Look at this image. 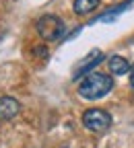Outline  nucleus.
<instances>
[{
    "instance_id": "nucleus-8",
    "label": "nucleus",
    "mask_w": 134,
    "mask_h": 148,
    "mask_svg": "<svg viewBox=\"0 0 134 148\" xmlns=\"http://www.w3.org/2000/svg\"><path fill=\"white\" fill-rule=\"evenodd\" d=\"M128 74H130V86H132V90H134V64L130 66V72H128Z\"/></svg>"
},
{
    "instance_id": "nucleus-6",
    "label": "nucleus",
    "mask_w": 134,
    "mask_h": 148,
    "mask_svg": "<svg viewBox=\"0 0 134 148\" xmlns=\"http://www.w3.org/2000/svg\"><path fill=\"white\" fill-rule=\"evenodd\" d=\"M109 72L116 74V76H124V74L130 72V64L126 58H122V56H111L109 58Z\"/></svg>"
},
{
    "instance_id": "nucleus-2",
    "label": "nucleus",
    "mask_w": 134,
    "mask_h": 148,
    "mask_svg": "<svg viewBox=\"0 0 134 148\" xmlns=\"http://www.w3.org/2000/svg\"><path fill=\"white\" fill-rule=\"evenodd\" d=\"M35 27H37V33H39V37L44 41H56L64 33V23L56 14H44L41 18H37Z\"/></svg>"
},
{
    "instance_id": "nucleus-4",
    "label": "nucleus",
    "mask_w": 134,
    "mask_h": 148,
    "mask_svg": "<svg viewBox=\"0 0 134 148\" xmlns=\"http://www.w3.org/2000/svg\"><path fill=\"white\" fill-rule=\"evenodd\" d=\"M103 62V53L99 51V49H93L89 56H87V58L79 64V66H76V70H74V80L76 78H83V76H87V74H91L93 72V68L95 66H97V64H101Z\"/></svg>"
},
{
    "instance_id": "nucleus-3",
    "label": "nucleus",
    "mask_w": 134,
    "mask_h": 148,
    "mask_svg": "<svg viewBox=\"0 0 134 148\" xmlns=\"http://www.w3.org/2000/svg\"><path fill=\"white\" fill-rule=\"evenodd\" d=\"M83 125L91 132H105L111 125V115L103 109H89L83 113Z\"/></svg>"
},
{
    "instance_id": "nucleus-7",
    "label": "nucleus",
    "mask_w": 134,
    "mask_h": 148,
    "mask_svg": "<svg viewBox=\"0 0 134 148\" xmlns=\"http://www.w3.org/2000/svg\"><path fill=\"white\" fill-rule=\"evenodd\" d=\"M99 2H101V0H74L72 8H74V12H76V14L85 16V14H89V12H93L95 8H97V6H99Z\"/></svg>"
},
{
    "instance_id": "nucleus-1",
    "label": "nucleus",
    "mask_w": 134,
    "mask_h": 148,
    "mask_svg": "<svg viewBox=\"0 0 134 148\" xmlns=\"http://www.w3.org/2000/svg\"><path fill=\"white\" fill-rule=\"evenodd\" d=\"M113 88V80L109 74H101V72H91L83 78V82L79 84V95L83 99L95 101L105 97L107 92Z\"/></svg>"
},
{
    "instance_id": "nucleus-5",
    "label": "nucleus",
    "mask_w": 134,
    "mask_h": 148,
    "mask_svg": "<svg viewBox=\"0 0 134 148\" xmlns=\"http://www.w3.org/2000/svg\"><path fill=\"white\" fill-rule=\"evenodd\" d=\"M19 111H21V103L12 97H0V119H12Z\"/></svg>"
}]
</instances>
